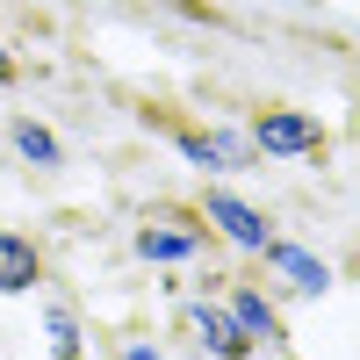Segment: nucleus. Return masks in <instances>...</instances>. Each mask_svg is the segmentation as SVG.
Here are the masks:
<instances>
[{
  "label": "nucleus",
  "instance_id": "obj_1",
  "mask_svg": "<svg viewBox=\"0 0 360 360\" xmlns=\"http://www.w3.org/2000/svg\"><path fill=\"white\" fill-rule=\"evenodd\" d=\"M202 217L217 224L231 245H245V252H266V245H274V238H266V224H259V209H245L238 195H209V209H202Z\"/></svg>",
  "mask_w": 360,
  "mask_h": 360
},
{
  "label": "nucleus",
  "instance_id": "obj_2",
  "mask_svg": "<svg viewBox=\"0 0 360 360\" xmlns=\"http://www.w3.org/2000/svg\"><path fill=\"white\" fill-rule=\"evenodd\" d=\"M37 281H44L37 245L15 238V231H0V295H22V288H37Z\"/></svg>",
  "mask_w": 360,
  "mask_h": 360
},
{
  "label": "nucleus",
  "instance_id": "obj_3",
  "mask_svg": "<svg viewBox=\"0 0 360 360\" xmlns=\"http://www.w3.org/2000/svg\"><path fill=\"white\" fill-rule=\"evenodd\" d=\"M195 332H202V346L217 353V360H245V353H252L245 324H238L231 310H209V303H202V310H195Z\"/></svg>",
  "mask_w": 360,
  "mask_h": 360
},
{
  "label": "nucleus",
  "instance_id": "obj_4",
  "mask_svg": "<svg viewBox=\"0 0 360 360\" xmlns=\"http://www.w3.org/2000/svg\"><path fill=\"white\" fill-rule=\"evenodd\" d=\"M231 317L245 324V339H266V346H281V317L266 310V295H252V288H238V295H231Z\"/></svg>",
  "mask_w": 360,
  "mask_h": 360
},
{
  "label": "nucleus",
  "instance_id": "obj_5",
  "mask_svg": "<svg viewBox=\"0 0 360 360\" xmlns=\"http://www.w3.org/2000/svg\"><path fill=\"white\" fill-rule=\"evenodd\" d=\"M259 144H266V152H310V144H317V123H303V115H266V123H259Z\"/></svg>",
  "mask_w": 360,
  "mask_h": 360
},
{
  "label": "nucleus",
  "instance_id": "obj_6",
  "mask_svg": "<svg viewBox=\"0 0 360 360\" xmlns=\"http://www.w3.org/2000/svg\"><path fill=\"white\" fill-rule=\"evenodd\" d=\"M266 259H274V266H281V274L303 288V295H324V281H332V274H324L310 252H295V245H266Z\"/></svg>",
  "mask_w": 360,
  "mask_h": 360
},
{
  "label": "nucleus",
  "instance_id": "obj_7",
  "mask_svg": "<svg viewBox=\"0 0 360 360\" xmlns=\"http://www.w3.org/2000/svg\"><path fill=\"white\" fill-rule=\"evenodd\" d=\"M137 252H144V259H188V252H195V238H188V231H144V238H137Z\"/></svg>",
  "mask_w": 360,
  "mask_h": 360
},
{
  "label": "nucleus",
  "instance_id": "obj_8",
  "mask_svg": "<svg viewBox=\"0 0 360 360\" xmlns=\"http://www.w3.org/2000/svg\"><path fill=\"white\" fill-rule=\"evenodd\" d=\"M15 144H22V159H37V166H58V144H51L37 123H15Z\"/></svg>",
  "mask_w": 360,
  "mask_h": 360
},
{
  "label": "nucleus",
  "instance_id": "obj_9",
  "mask_svg": "<svg viewBox=\"0 0 360 360\" xmlns=\"http://www.w3.org/2000/svg\"><path fill=\"white\" fill-rule=\"evenodd\" d=\"M51 353H58V360H79V332H72L65 310H51Z\"/></svg>",
  "mask_w": 360,
  "mask_h": 360
},
{
  "label": "nucleus",
  "instance_id": "obj_10",
  "mask_svg": "<svg viewBox=\"0 0 360 360\" xmlns=\"http://www.w3.org/2000/svg\"><path fill=\"white\" fill-rule=\"evenodd\" d=\"M123 360H159V353H152V346H130V353H123Z\"/></svg>",
  "mask_w": 360,
  "mask_h": 360
},
{
  "label": "nucleus",
  "instance_id": "obj_11",
  "mask_svg": "<svg viewBox=\"0 0 360 360\" xmlns=\"http://www.w3.org/2000/svg\"><path fill=\"white\" fill-rule=\"evenodd\" d=\"M0 79H8V51H0Z\"/></svg>",
  "mask_w": 360,
  "mask_h": 360
}]
</instances>
